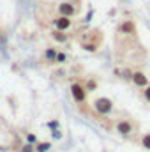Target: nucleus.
I'll use <instances>...</instances> for the list:
<instances>
[{"label": "nucleus", "instance_id": "423d86ee", "mask_svg": "<svg viewBox=\"0 0 150 152\" xmlns=\"http://www.w3.org/2000/svg\"><path fill=\"white\" fill-rule=\"evenodd\" d=\"M87 88H85V85L81 83V81H74L73 85H71V96H73V99H74V103L78 106H85L87 104Z\"/></svg>", "mask_w": 150, "mask_h": 152}, {"label": "nucleus", "instance_id": "f03ea898", "mask_svg": "<svg viewBox=\"0 0 150 152\" xmlns=\"http://www.w3.org/2000/svg\"><path fill=\"white\" fill-rule=\"evenodd\" d=\"M101 44H103V32H101L99 28L88 30V32L81 37V41H79V46H81L85 51H88V53H95Z\"/></svg>", "mask_w": 150, "mask_h": 152}, {"label": "nucleus", "instance_id": "39448f33", "mask_svg": "<svg viewBox=\"0 0 150 152\" xmlns=\"http://www.w3.org/2000/svg\"><path fill=\"white\" fill-rule=\"evenodd\" d=\"M136 34H138V28H136V23L134 20H124L118 23L117 27V37H131L136 39Z\"/></svg>", "mask_w": 150, "mask_h": 152}, {"label": "nucleus", "instance_id": "9b49d317", "mask_svg": "<svg viewBox=\"0 0 150 152\" xmlns=\"http://www.w3.org/2000/svg\"><path fill=\"white\" fill-rule=\"evenodd\" d=\"M83 85H85L87 92H94V90H97V87H99V83H97V80H95V78H87Z\"/></svg>", "mask_w": 150, "mask_h": 152}, {"label": "nucleus", "instance_id": "f3484780", "mask_svg": "<svg viewBox=\"0 0 150 152\" xmlns=\"http://www.w3.org/2000/svg\"><path fill=\"white\" fill-rule=\"evenodd\" d=\"M48 127L55 131V129H58V122H57V120H53V122H48Z\"/></svg>", "mask_w": 150, "mask_h": 152}, {"label": "nucleus", "instance_id": "0eeeda50", "mask_svg": "<svg viewBox=\"0 0 150 152\" xmlns=\"http://www.w3.org/2000/svg\"><path fill=\"white\" fill-rule=\"evenodd\" d=\"M53 27L55 30H62V32H69L71 27H73V18H67V16H55L53 18Z\"/></svg>", "mask_w": 150, "mask_h": 152}, {"label": "nucleus", "instance_id": "ddd939ff", "mask_svg": "<svg viewBox=\"0 0 150 152\" xmlns=\"http://www.w3.org/2000/svg\"><path fill=\"white\" fill-rule=\"evenodd\" d=\"M140 145H141L145 151H150V131L149 133H145V134H141V138H140Z\"/></svg>", "mask_w": 150, "mask_h": 152}, {"label": "nucleus", "instance_id": "7ed1b4c3", "mask_svg": "<svg viewBox=\"0 0 150 152\" xmlns=\"http://www.w3.org/2000/svg\"><path fill=\"white\" fill-rule=\"evenodd\" d=\"M90 108H92V115L95 117V118H104V117H110L113 113V110H115V104H113V101L110 97H97V99H94L92 101V104H90Z\"/></svg>", "mask_w": 150, "mask_h": 152}, {"label": "nucleus", "instance_id": "9d476101", "mask_svg": "<svg viewBox=\"0 0 150 152\" xmlns=\"http://www.w3.org/2000/svg\"><path fill=\"white\" fill-rule=\"evenodd\" d=\"M51 37L55 39L57 42H60V44H66V42H69V34L67 32H62V30H51Z\"/></svg>", "mask_w": 150, "mask_h": 152}, {"label": "nucleus", "instance_id": "20e7f679", "mask_svg": "<svg viewBox=\"0 0 150 152\" xmlns=\"http://www.w3.org/2000/svg\"><path fill=\"white\" fill-rule=\"evenodd\" d=\"M57 12L60 16L74 18L79 12V2H76V0H62V2L57 4Z\"/></svg>", "mask_w": 150, "mask_h": 152}, {"label": "nucleus", "instance_id": "6e6552de", "mask_svg": "<svg viewBox=\"0 0 150 152\" xmlns=\"http://www.w3.org/2000/svg\"><path fill=\"white\" fill-rule=\"evenodd\" d=\"M131 81H133V85L136 87V88H145L147 85H150L149 81V76L145 75L143 71H133V75H131Z\"/></svg>", "mask_w": 150, "mask_h": 152}, {"label": "nucleus", "instance_id": "dca6fc26", "mask_svg": "<svg viewBox=\"0 0 150 152\" xmlns=\"http://www.w3.org/2000/svg\"><path fill=\"white\" fill-rule=\"evenodd\" d=\"M141 96H143V99H145L147 103H150V85H147V87L141 90Z\"/></svg>", "mask_w": 150, "mask_h": 152}, {"label": "nucleus", "instance_id": "2eb2a0df", "mask_svg": "<svg viewBox=\"0 0 150 152\" xmlns=\"http://www.w3.org/2000/svg\"><path fill=\"white\" fill-rule=\"evenodd\" d=\"M25 136H27V143H30V145L39 143V138L34 134V133H25Z\"/></svg>", "mask_w": 150, "mask_h": 152}, {"label": "nucleus", "instance_id": "a211bd4d", "mask_svg": "<svg viewBox=\"0 0 150 152\" xmlns=\"http://www.w3.org/2000/svg\"><path fill=\"white\" fill-rule=\"evenodd\" d=\"M51 133H53V136H55L57 140H60V138H62V131H60V129H55V131H51Z\"/></svg>", "mask_w": 150, "mask_h": 152}, {"label": "nucleus", "instance_id": "4468645a", "mask_svg": "<svg viewBox=\"0 0 150 152\" xmlns=\"http://www.w3.org/2000/svg\"><path fill=\"white\" fill-rule=\"evenodd\" d=\"M67 60H69V57H67L64 51H58V53H57V58H55V64L64 66V64H67Z\"/></svg>", "mask_w": 150, "mask_h": 152}, {"label": "nucleus", "instance_id": "f257e3e1", "mask_svg": "<svg viewBox=\"0 0 150 152\" xmlns=\"http://www.w3.org/2000/svg\"><path fill=\"white\" fill-rule=\"evenodd\" d=\"M113 129L122 136V138H127V140H133L134 136H138V122H134L131 117H118L113 120Z\"/></svg>", "mask_w": 150, "mask_h": 152}, {"label": "nucleus", "instance_id": "f8f14e48", "mask_svg": "<svg viewBox=\"0 0 150 152\" xmlns=\"http://www.w3.org/2000/svg\"><path fill=\"white\" fill-rule=\"evenodd\" d=\"M50 149H51V143L50 142H39V143L34 145V151L36 152H48Z\"/></svg>", "mask_w": 150, "mask_h": 152}, {"label": "nucleus", "instance_id": "1a4fd4ad", "mask_svg": "<svg viewBox=\"0 0 150 152\" xmlns=\"http://www.w3.org/2000/svg\"><path fill=\"white\" fill-rule=\"evenodd\" d=\"M57 53H58V50H57V48H53V46H50V48H46V50H44V55H42V58H44V62H48V64H55V58H57Z\"/></svg>", "mask_w": 150, "mask_h": 152}]
</instances>
